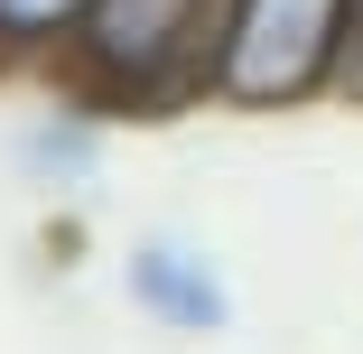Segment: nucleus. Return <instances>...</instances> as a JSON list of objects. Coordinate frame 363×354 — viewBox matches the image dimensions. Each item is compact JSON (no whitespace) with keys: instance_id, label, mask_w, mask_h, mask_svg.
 <instances>
[{"instance_id":"1","label":"nucleus","mask_w":363,"mask_h":354,"mask_svg":"<svg viewBox=\"0 0 363 354\" xmlns=\"http://www.w3.org/2000/svg\"><path fill=\"white\" fill-rule=\"evenodd\" d=\"M214 19L224 0H94L56 75L94 112H168L214 75Z\"/></svg>"},{"instance_id":"2","label":"nucleus","mask_w":363,"mask_h":354,"mask_svg":"<svg viewBox=\"0 0 363 354\" xmlns=\"http://www.w3.org/2000/svg\"><path fill=\"white\" fill-rule=\"evenodd\" d=\"M363 0H224L205 94L233 112H298L345 84Z\"/></svg>"},{"instance_id":"3","label":"nucleus","mask_w":363,"mask_h":354,"mask_svg":"<svg viewBox=\"0 0 363 354\" xmlns=\"http://www.w3.org/2000/svg\"><path fill=\"white\" fill-rule=\"evenodd\" d=\"M121 289H130L140 317H159V326H177V336H224V326H233V289H224L214 261H205L196 243H177V233L130 243Z\"/></svg>"},{"instance_id":"4","label":"nucleus","mask_w":363,"mask_h":354,"mask_svg":"<svg viewBox=\"0 0 363 354\" xmlns=\"http://www.w3.org/2000/svg\"><path fill=\"white\" fill-rule=\"evenodd\" d=\"M94 168H103L94 103H65V112H47V121H28V131H19V177H28V187L75 196V187H94Z\"/></svg>"},{"instance_id":"5","label":"nucleus","mask_w":363,"mask_h":354,"mask_svg":"<svg viewBox=\"0 0 363 354\" xmlns=\"http://www.w3.org/2000/svg\"><path fill=\"white\" fill-rule=\"evenodd\" d=\"M94 0H0V75H56Z\"/></svg>"},{"instance_id":"6","label":"nucleus","mask_w":363,"mask_h":354,"mask_svg":"<svg viewBox=\"0 0 363 354\" xmlns=\"http://www.w3.org/2000/svg\"><path fill=\"white\" fill-rule=\"evenodd\" d=\"M345 84L363 94V19H354V56H345Z\"/></svg>"}]
</instances>
